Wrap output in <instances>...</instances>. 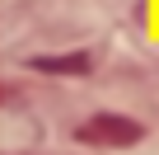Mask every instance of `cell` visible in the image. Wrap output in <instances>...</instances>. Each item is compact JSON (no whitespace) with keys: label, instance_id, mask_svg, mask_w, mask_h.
<instances>
[{"label":"cell","instance_id":"6da1fadb","mask_svg":"<svg viewBox=\"0 0 159 155\" xmlns=\"http://www.w3.org/2000/svg\"><path fill=\"white\" fill-rule=\"evenodd\" d=\"M75 136L84 146H136L140 141V122L136 118H122V113H98L84 127H75Z\"/></svg>","mask_w":159,"mask_h":155},{"label":"cell","instance_id":"7a4b0ae2","mask_svg":"<svg viewBox=\"0 0 159 155\" xmlns=\"http://www.w3.org/2000/svg\"><path fill=\"white\" fill-rule=\"evenodd\" d=\"M42 70H84L89 66V56H61V61H38Z\"/></svg>","mask_w":159,"mask_h":155}]
</instances>
